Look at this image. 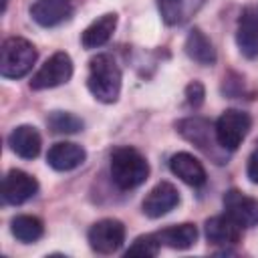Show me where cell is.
I'll return each instance as SVG.
<instances>
[{
  "label": "cell",
  "mask_w": 258,
  "mask_h": 258,
  "mask_svg": "<svg viewBox=\"0 0 258 258\" xmlns=\"http://www.w3.org/2000/svg\"><path fill=\"white\" fill-rule=\"evenodd\" d=\"M224 208H226V216H230L240 228H252L258 224V200L238 189L226 191Z\"/></svg>",
  "instance_id": "ba28073f"
},
{
  "label": "cell",
  "mask_w": 258,
  "mask_h": 258,
  "mask_svg": "<svg viewBox=\"0 0 258 258\" xmlns=\"http://www.w3.org/2000/svg\"><path fill=\"white\" fill-rule=\"evenodd\" d=\"M159 240L155 234H145L133 240V244L127 248V256H157L159 252Z\"/></svg>",
  "instance_id": "603a6c76"
},
{
  "label": "cell",
  "mask_w": 258,
  "mask_h": 258,
  "mask_svg": "<svg viewBox=\"0 0 258 258\" xmlns=\"http://www.w3.org/2000/svg\"><path fill=\"white\" fill-rule=\"evenodd\" d=\"M236 42L244 56L256 58L258 56V12L254 8L242 10L238 18Z\"/></svg>",
  "instance_id": "8fae6325"
},
{
  "label": "cell",
  "mask_w": 258,
  "mask_h": 258,
  "mask_svg": "<svg viewBox=\"0 0 258 258\" xmlns=\"http://www.w3.org/2000/svg\"><path fill=\"white\" fill-rule=\"evenodd\" d=\"M111 177L117 187L133 189L149 177V163L135 147H117L111 153Z\"/></svg>",
  "instance_id": "7a4b0ae2"
},
{
  "label": "cell",
  "mask_w": 258,
  "mask_h": 258,
  "mask_svg": "<svg viewBox=\"0 0 258 258\" xmlns=\"http://www.w3.org/2000/svg\"><path fill=\"white\" fill-rule=\"evenodd\" d=\"M36 48L32 42L20 36H10L2 42L0 48V73L6 79H20L24 77L32 64L36 62Z\"/></svg>",
  "instance_id": "3957f363"
},
{
  "label": "cell",
  "mask_w": 258,
  "mask_h": 258,
  "mask_svg": "<svg viewBox=\"0 0 258 258\" xmlns=\"http://www.w3.org/2000/svg\"><path fill=\"white\" fill-rule=\"evenodd\" d=\"M71 77H73V60L67 52L58 50L50 58H46V62L34 73V77L30 79V89L34 91L52 89L67 83Z\"/></svg>",
  "instance_id": "5b68a950"
},
{
  "label": "cell",
  "mask_w": 258,
  "mask_h": 258,
  "mask_svg": "<svg viewBox=\"0 0 258 258\" xmlns=\"http://www.w3.org/2000/svg\"><path fill=\"white\" fill-rule=\"evenodd\" d=\"M206 238L210 244L230 246L240 240V226L230 216H214L206 220Z\"/></svg>",
  "instance_id": "9a60e30c"
},
{
  "label": "cell",
  "mask_w": 258,
  "mask_h": 258,
  "mask_svg": "<svg viewBox=\"0 0 258 258\" xmlns=\"http://www.w3.org/2000/svg\"><path fill=\"white\" fill-rule=\"evenodd\" d=\"M246 173H248V177H250L252 183H258V149H254V151L250 153Z\"/></svg>",
  "instance_id": "d4e9b609"
},
{
  "label": "cell",
  "mask_w": 258,
  "mask_h": 258,
  "mask_svg": "<svg viewBox=\"0 0 258 258\" xmlns=\"http://www.w3.org/2000/svg\"><path fill=\"white\" fill-rule=\"evenodd\" d=\"M125 242V226L115 218L99 220L89 230V244L99 254H113Z\"/></svg>",
  "instance_id": "8992f818"
},
{
  "label": "cell",
  "mask_w": 258,
  "mask_h": 258,
  "mask_svg": "<svg viewBox=\"0 0 258 258\" xmlns=\"http://www.w3.org/2000/svg\"><path fill=\"white\" fill-rule=\"evenodd\" d=\"M38 194V181L22 171V169H10L2 183V200L10 206H20L28 200H32Z\"/></svg>",
  "instance_id": "52a82bcc"
},
{
  "label": "cell",
  "mask_w": 258,
  "mask_h": 258,
  "mask_svg": "<svg viewBox=\"0 0 258 258\" xmlns=\"http://www.w3.org/2000/svg\"><path fill=\"white\" fill-rule=\"evenodd\" d=\"M159 244L173 248V250H185L191 248L198 240V228L194 224H177V226H169L163 228L159 232H155Z\"/></svg>",
  "instance_id": "ac0fdd59"
},
{
  "label": "cell",
  "mask_w": 258,
  "mask_h": 258,
  "mask_svg": "<svg viewBox=\"0 0 258 258\" xmlns=\"http://www.w3.org/2000/svg\"><path fill=\"white\" fill-rule=\"evenodd\" d=\"M87 159V151L71 141L54 143L46 153V163L56 171H71Z\"/></svg>",
  "instance_id": "7c38bea8"
},
{
  "label": "cell",
  "mask_w": 258,
  "mask_h": 258,
  "mask_svg": "<svg viewBox=\"0 0 258 258\" xmlns=\"http://www.w3.org/2000/svg\"><path fill=\"white\" fill-rule=\"evenodd\" d=\"M87 87L101 103H115L121 93V71L111 54H97L89 60Z\"/></svg>",
  "instance_id": "6da1fadb"
},
{
  "label": "cell",
  "mask_w": 258,
  "mask_h": 258,
  "mask_svg": "<svg viewBox=\"0 0 258 258\" xmlns=\"http://www.w3.org/2000/svg\"><path fill=\"white\" fill-rule=\"evenodd\" d=\"M177 204H179V191L175 189V185L169 181H159L155 187L149 189L141 208H143L145 216L161 218V216L169 214Z\"/></svg>",
  "instance_id": "9c48e42d"
},
{
  "label": "cell",
  "mask_w": 258,
  "mask_h": 258,
  "mask_svg": "<svg viewBox=\"0 0 258 258\" xmlns=\"http://www.w3.org/2000/svg\"><path fill=\"white\" fill-rule=\"evenodd\" d=\"M30 16L44 28L56 26L73 16V4L69 0H36L30 6Z\"/></svg>",
  "instance_id": "30bf717a"
},
{
  "label": "cell",
  "mask_w": 258,
  "mask_h": 258,
  "mask_svg": "<svg viewBox=\"0 0 258 258\" xmlns=\"http://www.w3.org/2000/svg\"><path fill=\"white\" fill-rule=\"evenodd\" d=\"M8 145L22 159H34L40 153L42 139H40V133L36 131V127H32V125H18L8 135Z\"/></svg>",
  "instance_id": "5bb4252c"
},
{
  "label": "cell",
  "mask_w": 258,
  "mask_h": 258,
  "mask_svg": "<svg viewBox=\"0 0 258 258\" xmlns=\"http://www.w3.org/2000/svg\"><path fill=\"white\" fill-rule=\"evenodd\" d=\"M183 48H185V54L191 60H196L198 64H202V67H212L216 62V58H218L212 40L200 28H191L187 32Z\"/></svg>",
  "instance_id": "e0dca14e"
},
{
  "label": "cell",
  "mask_w": 258,
  "mask_h": 258,
  "mask_svg": "<svg viewBox=\"0 0 258 258\" xmlns=\"http://www.w3.org/2000/svg\"><path fill=\"white\" fill-rule=\"evenodd\" d=\"M202 0H157L159 12L167 24H181L198 8Z\"/></svg>",
  "instance_id": "ffe728a7"
},
{
  "label": "cell",
  "mask_w": 258,
  "mask_h": 258,
  "mask_svg": "<svg viewBox=\"0 0 258 258\" xmlns=\"http://www.w3.org/2000/svg\"><path fill=\"white\" fill-rule=\"evenodd\" d=\"M204 97H206V89H204V85L200 81H191L185 87V101H187V105L200 107L204 103Z\"/></svg>",
  "instance_id": "cb8c5ba5"
},
{
  "label": "cell",
  "mask_w": 258,
  "mask_h": 258,
  "mask_svg": "<svg viewBox=\"0 0 258 258\" xmlns=\"http://www.w3.org/2000/svg\"><path fill=\"white\" fill-rule=\"evenodd\" d=\"M175 127H177L181 137H185L187 141H191L200 149L210 151L212 135H210V123L208 121H204V119H183Z\"/></svg>",
  "instance_id": "d6986e66"
},
{
  "label": "cell",
  "mask_w": 258,
  "mask_h": 258,
  "mask_svg": "<svg viewBox=\"0 0 258 258\" xmlns=\"http://www.w3.org/2000/svg\"><path fill=\"white\" fill-rule=\"evenodd\" d=\"M48 127L52 133H58V135H71V133H79L83 129V121L73 115V113H67V111H52L46 119Z\"/></svg>",
  "instance_id": "7402d4cb"
},
{
  "label": "cell",
  "mask_w": 258,
  "mask_h": 258,
  "mask_svg": "<svg viewBox=\"0 0 258 258\" xmlns=\"http://www.w3.org/2000/svg\"><path fill=\"white\" fill-rule=\"evenodd\" d=\"M117 28V14L115 12H107L103 16H99L97 20H93L81 34V42L85 48H97L103 46L111 34Z\"/></svg>",
  "instance_id": "2e32d148"
},
{
  "label": "cell",
  "mask_w": 258,
  "mask_h": 258,
  "mask_svg": "<svg viewBox=\"0 0 258 258\" xmlns=\"http://www.w3.org/2000/svg\"><path fill=\"white\" fill-rule=\"evenodd\" d=\"M10 230H12V236L16 240L24 242V244L36 242L44 232L42 222L36 216H16V218H12Z\"/></svg>",
  "instance_id": "44dd1931"
},
{
  "label": "cell",
  "mask_w": 258,
  "mask_h": 258,
  "mask_svg": "<svg viewBox=\"0 0 258 258\" xmlns=\"http://www.w3.org/2000/svg\"><path fill=\"white\" fill-rule=\"evenodd\" d=\"M169 167L173 171V175H177L183 183L200 187L206 183V169L202 165V161L198 157H194L191 153L179 151L169 159Z\"/></svg>",
  "instance_id": "4fadbf2b"
},
{
  "label": "cell",
  "mask_w": 258,
  "mask_h": 258,
  "mask_svg": "<svg viewBox=\"0 0 258 258\" xmlns=\"http://www.w3.org/2000/svg\"><path fill=\"white\" fill-rule=\"evenodd\" d=\"M252 127V119L246 111L240 109H226L218 121H216V141L222 145L226 151H236L242 141L246 139L248 131Z\"/></svg>",
  "instance_id": "277c9868"
}]
</instances>
